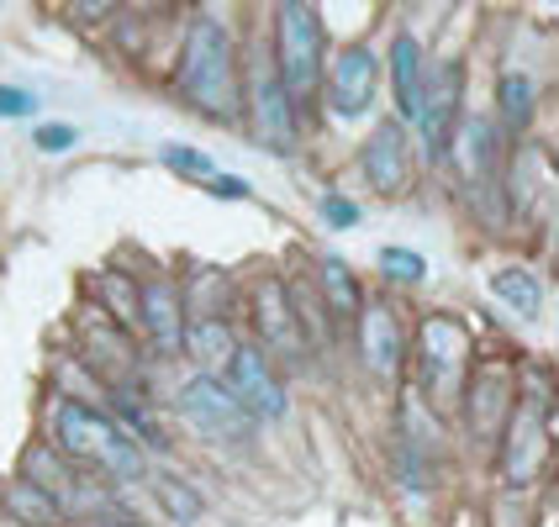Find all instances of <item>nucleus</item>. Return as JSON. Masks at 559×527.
<instances>
[{
    "label": "nucleus",
    "mask_w": 559,
    "mask_h": 527,
    "mask_svg": "<svg viewBox=\"0 0 559 527\" xmlns=\"http://www.w3.org/2000/svg\"><path fill=\"white\" fill-rule=\"evenodd\" d=\"M497 106H501V127H507V132H528V122H533V80L528 74L507 69V74H501V91H497Z\"/></svg>",
    "instance_id": "26"
},
{
    "label": "nucleus",
    "mask_w": 559,
    "mask_h": 527,
    "mask_svg": "<svg viewBox=\"0 0 559 527\" xmlns=\"http://www.w3.org/2000/svg\"><path fill=\"white\" fill-rule=\"evenodd\" d=\"M37 111V95L22 91V85H0V117L16 122V117H32Z\"/></svg>",
    "instance_id": "31"
},
{
    "label": "nucleus",
    "mask_w": 559,
    "mask_h": 527,
    "mask_svg": "<svg viewBox=\"0 0 559 527\" xmlns=\"http://www.w3.org/2000/svg\"><path fill=\"white\" fill-rule=\"evenodd\" d=\"M322 217H328V227H354V221H359V206H354L348 195H338V190H328V195H322Z\"/></svg>",
    "instance_id": "32"
},
{
    "label": "nucleus",
    "mask_w": 559,
    "mask_h": 527,
    "mask_svg": "<svg viewBox=\"0 0 559 527\" xmlns=\"http://www.w3.org/2000/svg\"><path fill=\"white\" fill-rule=\"evenodd\" d=\"M555 169H559V148H555Z\"/></svg>",
    "instance_id": "35"
},
{
    "label": "nucleus",
    "mask_w": 559,
    "mask_h": 527,
    "mask_svg": "<svg viewBox=\"0 0 559 527\" xmlns=\"http://www.w3.org/2000/svg\"><path fill=\"white\" fill-rule=\"evenodd\" d=\"M317 279H322V301H328V311L333 316H365V290H359V279H354V270L343 264V259H322L317 264Z\"/></svg>",
    "instance_id": "22"
},
{
    "label": "nucleus",
    "mask_w": 559,
    "mask_h": 527,
    "mask_svg": "<svg viewBox=\"0 0 559 527\" xmlns=\"http://www.w3.org/2000/svg\"><path fill=\"white\" fill-rule=\"evenodd\" d=\"M227 391L243 402L253 422H280L285 411H290V396H285V385H280L275 364H270V354L264 348H238V359L227 364Z\"/></svg>",
    "instance_id": "11"
},
{
    "label": "nucleus",
    "mask_w": 559,
    "mask_h": 527,
    "mask_svg": "<svg viewBox=\"0 0 559 527\" xmlns=\"http://www.w3.org/2000/svg\"><path fill=\"white\" fill-rule=\"evenodd\" d=\"M512 370L507 359H486L469 370V385H465V422H469V438L475 443H501L507 422H512Z\"/></svg>",
    "instance_id": "9"
},
{
    "label": "nucleus",
    "mask_w": 559,
    "mask_h": 527,
    "mask_svg": "<svg viewBox=\"0 0 559 527\" xmlns=\"http://www.w3.org/2000/svg\"><path fill=\"white\" fill-rule=\"evenodd\" d=\"M206 190H212V195H222V201H249V195H253L249 180H238V175H217V180H206Z\"/></svg>",
    "instance_id": "33"
},
{
    "label": "nucleus",
    "mask_w": 559,
    "mask_h": 527,
    "mask_svg": "<svg viewBox=\"0 0 559 527\" xmlns=\"http://www.w3.org/2000/svg\"><path fill=\"white\" fill-rule=\"evenodd\" d=\"M164 164H169L175 175H190V180H201V185H206V180H217V164L201 154V148H180V143H169V148H164Z\"/></svg>",
    "instance_id": "29"
},
{
    "label": "nucleus",
    "mask_w": 559,
    "mask_h": 527,
    "mask_svg": "<svg viewBox=\"0 0 559 527\" xmlns=\"http://www.w3.org/2000/svg\"><path fill=\"white\" fill-rule=\"evenodd\" d=\"M374 85H380V59L370 48H343L333 59V69H328V106H333V117H343V122L365 117L374 106Z\"/></svg>",
    "instance_id": "13"
},
{
    "label": "nucleus",
    "mask_w": 559,
    "mask_h": 527,
    "mask_svg": "<svg viewBox=\"0 0 559 527\" xmlns=\"http://www.w3.org/2000/svg\"><path fill=\"white\" fill-rule=\"evenodd\" d=\"M32 143H37V154H69V148L80 143V132L69 122H43L32 132Z\"/></svg>",
    "instance_id": "30"
},
{
    "label": "nucleus",
    "mask_w": 559,
    "mask_h": 527,
    "mask_svg": "<svg viewBox=\"0 0 559 527\" xmlns=\"http://www.w3.org/2000/svg\"><path fill=\"white\" fill-rule=\"evenodd\" d=\"M180 95L201 117L233 122L243 91H238V59H233V32L217 16H195L180 43Z\"/></svg>",
    "instance_id": "1"
},
{
    "label": "nucleus",
    "mask_w": 559,
    "mask_h": 527,
    "mask_svg": "<svg viewBox=\"0 0 559 527\" xmlns=\"http://www.w3.org/2000/svg\"><path fill=\"white\" fill-rule=\"evenodd\" d=\"M148 491H154L158 512H164L169 523L195 527L201 517H206V501H201V491H195L190 480H180V475H169V469H148Z\"/></svg>",
    "instance_id": "21"
},
{
    "label": "nucleus",
    "mask_w": 559,
    "mask_h": 527,
    "mask_svg": "<svg viewBox=\"0 0 559 527\" xmlns=\"http://www.w3.org/2000/svg\"><path fill=\"white\" fill-rule=\"evenodd\" d=\"M417 364H423V391L438 406L465 402V370H469V333L460 316L433 311L423 316V333H417Z\"/></svg>",
    "instance_id": "5"
},
{
    "label": "nucleus",
    "mask_w": 559,
    "mask_h": 527,
    "mask_svg": "<svg viewBox=\"0 0 559 527\" xmlns=\"http://www.w3.org/2000/svg\"><path fill=\"white\" fill-rule=\"evenodd\" d=\"M80 348H85V364L106 391H127V374L138 370V348H132L122 322H111L100 307H91L80 316Z\"/></svg>",
    "instance_id": "10"
},
{
    "label": "nucleus",
    "mask_w": 559,
    "mask_h": 527,
    "mask_svg": "<svg viewBox=\"0 0 559 527\" xmlns=\"http://www.w3.org/2000/svg\"><path fill=\"white\" fill-rule=\"evenodd\" d=\"M106 411H111V422L122 428L132 443H148V448H164L169 438L158 433V422H154V411L138 402L132 391H106Z\"/></svg>",
    "instance_id": "23"
},
{
    "label": "nucleus",
    "mask_w": 559,
    "mask_h": 527,
    "mask_svg": "<svg viewBox=\"0 0 559 527\" xmlns=\"http://www.w3.org/2000/svg\"><path fill=\"white\" fill-rule=\"evenodd\" d=\"M359 169L370 180L374 195H402L412 185V143H406L402 122H380L365 137V154H359Z\"/></svg>",
    "instance_id": "14"
},
{
    "label": "nucleus",
    "mask_w": 559,
    "mask_h": 527,
    "mask_svg": "<svg viewBox=\"0 0 559 527\" xmlns=\"http://www.w3.org/2000/svg\"><path fill=\"white\" fill-rule=\"evenodd\" d=\"M402 322H396V311L385 307V301H370L365 316H359V354H365V364L370 374H396L402 370Z\"/></svg>",
    "instance_id": "17"
},
{
    "label": "nucleus",
    "mask_w": 559,
    "mask_h": 527,
    "mask_svg": "<svg viewBox=\"0 0 559 527\" xmlns=\"http://www.w3.org/2000/svg\"><path fill=\"white\" fill-rule=\"evenodd\" d=\"M180 417L201 438H217V443H249L253 438V417L243 411V402L227 391L222 374H190L180 385Z\"/></svg>",
    "instance_id": "6"
},
{
    "label": "nucleus",
    "mask_w": 559,
    "mask_h": 527,
    "mask_svg": "<svg viewBox=\"0 0 559 527\" xmlns=\"http://www.w3.org/2000/svg\"><path fill=\"white\" fill-rule=\"evenodd\" d=\"M275 63L280 80L296 106H307L317 85H322V16L301 5V0H285L275 16Z\"/></svg>",
    "instance_id": "4"
},
{
    "label": "nucleus",
    "mask_w": 559,
    "mask_h": 527,
    "mask_svg": "<svg viewBox=\"0 0 559 527\" xmlns=\"http://www.w3.org/2000/svg\"><path fill=\"white\" fill-rule=\"evenodd\" d=\"M460 80H465V74H460V63H443L433 80H428V95H423V117H417L428 158H449L454 137H460Z\"/></svg>",
    "instance_id": "15"
},
{
    "label": "nucleus",
    "mask_w": 559,
    "mask_h": 527,
    "mask_svg": "<svg viewBox=\"0 0 559 527\" xmlns=\"http://www.w3.org/2000/svg\"><path fill=\"white\" fill-rule=\"evenodd\" d=\"M249 117H253V137L270 148V154H290L296 148V100L280 80L275 59H253L249 74Z\"/></svg>",
    "instance_id": "7"
},
{
    "label": "nucleus",
    "mask_w": 559,
    "mask_h": 527,
    "mask_svg": "<svg viewBox=\"0 0 559 527\" xmlns=\"http://www.w3.org/2000/svg\"><path fill=\"white\" fill-rule=\"evenodd\" d=\"M491 296H497L501 307H512L518 316H538V307H544V285H538L523 264L497 270V275H491Z\"/></svg>",
    "instance_id": "25"
},
{
    "label": "nucleus",
    "mask_w": 559,
    "mask_h": 527,
    "mask_svg": "<svg viewBox=\"0 0 559 527\" xmlns=\"http://www.w3.org/2000/svg\"><path fill=\"white\" fill-rule=\"evenodd\" d=\"M243 343L233 338L227 322H190L186 327V354L201 364V374H227V364L238 359Z\"/></svg>",
    "instance_id": "19"
},
{
    "label": "nucleus",
    "mask_w": 559,
    "mask_h": 527,
    "mask_svg": "<svg viewBox=\"0 0 559 527\" xmlns=\"http://www.w3.org/2000/svg\"><path fill=\"white\" fill-rule=\"evenodd\" d=\"M0 506H5V517L22 527H59L63 506L53 491H43V486H32V480H11L5 491H0Z\"/></svg>",
    "instance_id": "20"
},
{
    "label": "nucleus",
    "mask_w": 559,
    "mask_h": 527,
    "mask_svg": "<svg viewBox=\"0 0 559 527\" xmlns=\"http://www.w3.org/2000/svg\"><path fill=\"white\" fill-rule=\"evenodd\" d=\"M138 327L158 354H186V290L169 275L143 279V301H138Z\"/></svg>",
    "instance_id": "12"
},
{
    "label": "nucleus",
    "mask_w": 559,
    "mask_h": 527,
    "mask_svg": "<svg viewBox=\"0 0 559 527\" xmlns=\"http://www.w3.org/2000/svg\"><path fill=\"white\" fill-rule=\"evenodd\" d=\"M391 91H396L402 122H417V117H423V95H428V74H423L417 37H406V32L391 43Z\"/></svg>",
    "instance_id": "18"
},
{
    "label": "nucleus",
    "mask_w": 559,
    "mask_h": 527,
    "mask_svg": "<svg viewBox=\"0 0 559 527\" xmlns=\"http://www.w3.org/2000/svg\"><path fill=\"white\" fill-rule=\"evenodd\" d=\"M380 275L385 279H396V285H423L428 279V259L417 249H380Z\"/></svg>",
    "instance_id": "28"
},
{
    "label": "nucleus",
    "mask_w": 559,
    "mask_h": 527,
    "mask_svg": "<svg viewBox=\"0 0 559 527\" xmlns=\"http://www.w3.org/2000/svg\"><path fill=\"white\" fill-rule=\"evenodd\" d=\"M91 290L106 301V316L111 322H122V327H132L138 322V301H143V285H132V279L122 275V270H95L91 275Z\"/></svg>",
    "instance_id": "24"
},
{
    "label": "nucleus",
    "mask_w": 559,
    "mask_h": 527,
    "mask_svg": "<svg viewBox=\"0 0 559 527\" xmlns=\"http://www.w3.org/2000/svg\"><path fill=\"white\" fill-rule=\"evenodd\" d=\"M253 327H259V348H270L285 364H301L307 359V327H301V311L290 285L275 275H264L253 285Z\"/></svg>",
    "instance_id": "8"
},
{
    "label": "nucleus",
    "mask_w": 559,
    "mask_h": 527,
    "mask_svg": "<svg viewBox=\"0 0 559 527\" xmlns=\"http://www.w3.org/2000/svg\"><path fill=\"white\" fill-rule=\"evenodd\" d=\"M460 158H465V180L469 190L480 195V206H486V195H491V206H497V217H501V201H497V190H501V154H497V127L486 122V117H469V122H460Z\"/></svg>",
    "instance_id": "16"
},
{
    "label": "nucleus",
    "mask_w": 559,
    "mask_h": 527,
    "mask_svg": "<svg viewBox=\"0 0 559 527\" xmlns=\"http://www.w3.org/2000/svg\"><path fill=\"white\" fill-rule=\"evenodd\" d=\"M22 480H32V486H43V491H53V496H63L69 491V465H63L59 448H48V443H37V448H27V465H22Z\"/></svg>",
    "instance_id": "27"
},
{
    "label": "nucleus",
    "mask_w": 559,
    "mask_h": 527,
    "mask_svg": "<svg viewBox=\"0 0 559 527\" xmlns=\"http://www.w3.org/2000/svg\"><path fill=\"white\" fill-rule=\"evenodd\" d=\"M53 448L63 459H80L91 469H106L117 480H148V465H143V448L111 422V411H95L91 402H74V396H59L53 402Z\"/></svg>",
    "instance_id": "2"
},
{
    "label": "nucleus",
    "mask_w": 559,
    "mask_h": 527,
    "mask_svg": "<svg viewBox=\"0 0 559 527\" xmlns=\"http://www.w3.org/2000/svg\"><path fill=\"white\" fill-rule=\"evenodd\" d=\"M100 523L106 527H143L138 517H127V512H117V506H111V512H100Z\"/></svg>",
    "instance_id": "34"
},
{
    "label": "nucleus",
    "mask_w": 559,
    "mask_h": 527,
    "mask_svg": "<svg viewBox=\"0 0 559 527\" xmlns=\"http://www.w3.org/2000/svg\"><path fill=\"white\" fill-rule=\"evenodd\" d=\"M549 374L528 370L523 380V396L512 406V422L501 433V480L507 486H533L538 469H544V454H549Z\"/></svg>",
    "instance_id": "3"
}]
</instances>
